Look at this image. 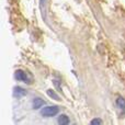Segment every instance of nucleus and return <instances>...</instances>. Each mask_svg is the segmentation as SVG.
I'll return each instance as SVG.
<instances>
[{
	"label": "nucleus",
	"instance_id": "nucleus-1",
	"mask_svg": "<svg viewBox=\"0 0 125 125\" xmlns=\"http://www.w3.org/2000/svg\"><path fill=\"white\" fill-rule=\"evenodd\" d=\"M59 109L58 106H45L44 109H42L41 111V114L43 115V116H54V115H56L57 113H58Z\"/></svg>",
	"mask_w": 125,
	"mask_h": 125
},
{
	"label": "nucleus",
	"instance_id": "nucleus-2",
	"mask_svg": "<svg viewBox=\"0 0 125 125\" xmlns=\"http://www.w3.org/2000/svg\"><path fill=\"white\" fill-rule=\"evenodd\" d=\"M15 78H17L18 80H20V81L25 82V83H31V78L29 77V75L25 71L21 70V69L15 71Z\"/></svg>",
	"mask_w": 125,
	"mask_h": 125
},
{
	"label": "nucleus",
	"instance_id": "nucleus-3",
	"mask_svg": "<svg viewBox=\"0 0 125 125\" xmlns=\"http://www.w3.org/2000/svg\"><path fill=\"white\" fill-rule=\"evenodd\" d=\"M116 106L123 114H125V99L122 97H119L116 99Z\"/></svg>",
	"mask_w": 125,
	"mask_h": 125
},
{
	"label": "nucleus",
	"instance_id": "nucleus-4",
	"mask_svg": "<svg viewBox=\"0 0 125 125\" xmlns=\"http://www.w3.org/2000/svg\"><path fill=\"white\" fill-rule=\"evenodd\" d=\"M44 104H45V102H44V100H42L41 98H35V99L33 100V108L34 109H41Z\"/></svg>",
	"mask_w": 125,
	"mask_h": 125
},
{
	"label": "nucleus",
	"instance_id": "nucleus-5",
	"mask_svg": "<svg viewBox=\"0 0 125 125\" xmlns=\"http://www.w3.org/2000/svg\"><path fill=\"white\" fill-rule=\"evenodd\" d=\"M13 90H14L13 93H14L15 97H23V95L26 94V91L23 88H21V87H15Z\"/></svg>",
	"mask_w": 125,
	"mask_h": 125
},
{
	"label": "nucleus",
	"instance_id": "nucleus-6",
	"mask_svg": "<svg viewBox=\"0 0 125 125\" xmlns=\"http://www.w3.org/2000/svg\"><path fill=\"white\" fill-rule=\"evenodd\" d=\"M58 123L62 125H66V124L70 123V121H69V117L67 116V115L62 114V115H59V117H58Z\"/></svg>",
	"mask_w": 125,
	"mask_h": 125
},
{
	"label": "nucleus",
	"instance_id": "nucleus-7",
	"mask_svg": "<svg viewBox=\"0 0 125 125\" xmlns=\"http://www.w3.org/2000/svg\"><path fill=\"white\" fill-rule=\"evenodd\" d=\"M47 94L50 95L51 98H53V99H54V100H57V101H58V100H59V95H58V94H56V93H55V91H53L52 89H50V90H47Z\"/></svg>",
	"mask_w": 125,
	"mask_h": 125
},
{
	"label": "nucleus",
	"instance_id": "nucleus-8",
	"mask_svg": "<svg viewBox=\"0 0 125 125\" xmlns=\"http://www.w3.org/2000/svg\"><path fill=\"white\" fill-rule=\"evenodd\" d=\"M101 123H102V121H101V120H99V119H94V120H92V121H91V124H92V125L101 124Z\"/></svg>",
	"mask_w": 125,
	"mask_h": 125
},
{
	"label": "nucleus",
	"instance_id": "nucleus-9",
	"mask_svg": "<svg viewBox=\"0 0 125 125\" xmlns=\"http://www.w3.org/2000/svg\"><path fill=\"white\" fill-rule=\"evenodd\" d=\"M43 4H45V0H41V8L43 9Z\"/></svg>",
	"mask_w": 125,
	"mask_h": 125
}]
</instances>
